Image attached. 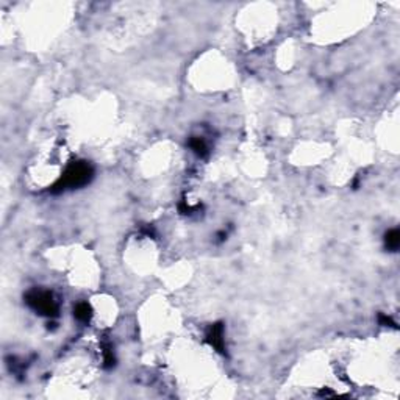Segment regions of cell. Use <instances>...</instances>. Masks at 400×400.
I'll return each instance as SVG.
<instances>
[{"label": "cell", "mask_w": 400, "mask_h": 400, "mask_svg": "<svg viewBox=\"0 0 400 400\" xmlns=\"http://www.w3.org/2000/svg\"><path fill=\"white\" fill-rule=\"evenodd\" d=\"M91 177H93V169L90 164L83 161L74 163L72 166H69L68 171L64 172L60 183L55 188H58L60 191L64 190V188H79L90 182Z\"/></svg>", "instance_id": "obj_1"}, {"label": "cell", "mask_w": 400, "mask_h": 400, "mask_svg": "<svg viewBox=\"0 0 400 400\" xmlns=\"http://www.w3.org/2000/svg\"><path fill=\"white\" fill-rule=\"evenodd\" d=\"M27 303L42 316L53 317L58 314V305L47 291H31L27 296Z\"/></svg>", "instance_id": "obj_2"}, {"label": "cell", "mask_w": 400, "mask_h": 400, "mask_svg": "<svg viewBox=\"0 0 400 400\" xmlns=\"http://www.w3.org/2000/svg\"><path fill=\"white\" fill-rule=\"evenodd\" d=\"M224 328H222L220 324H216L209 328L208 335H206V339L208 342L213 346L217 352H224Z\"/></svg>", "instance_id": "obj_3"}, {"label": "cell", "mask_w": 400, "mask_h": 400, "mask_svg": "<svg viewBox=\"0 0 400 400\" xmlns=\"http://www.w3.org/2000/svg\"><path fill=\"white\" fill-rule=\"evenodd\" d=\"M74 314H75V317L79 319V320H82V322H88L91 319V306L88 305L86 302H82V303H79L75 306V309H74Z\"/></svg>", "instance_id": "obj_4"}, {"label": "cell", "mask_w": 400, "mask_h": 400, "mask_svg": "<svg viewBox=\"0 0 400 400\" xmlns=\"http://www.w3.org/2000/svg\"><path fill=\"white\" fill-rule=\"evenodd\" d=\"M385 242H386V247L390 250H397L399 246H400V233L399 230H390L386 233V238H385Z\"/></svg>", "instance_id": "obj_5"}, {"label": "cell", "mask_w": 400, "mask_h": 400, "mask_svg": "<svg viewBox=\"0 0 400 400\" xmlns=\"http://www.w3.org/2000/svg\"><path fill=\"white\" fill-rule=\"evenodd\" d=\"M190 146H191V149H193L197 155H200V157H205V155L208 153V147H206L205 141H203V139H200V138H193V139L190 141Z\"/></svg>", "instance_id": "obj_6"}]
</instances>
